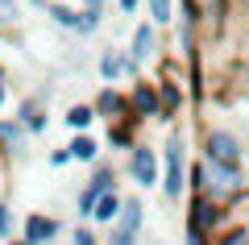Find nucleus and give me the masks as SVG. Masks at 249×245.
Returning <instances> with one entry per match:
<instances>
[{
    "label": "nucleus",
    "instance_id": "f257e3e1",
    "mask_svg": "<svg viewBox=\"0 0 249 245\" xmlns=\"http://www.w3.org/2000/svg\"><path fill=\"white\" fill-rule=\"evenodd\" d=\"M191 195H204V200L220 204V208H232L241 195H249L245 162H241V167H224V162L196 158V162H191Z\"/></svg>",
    "mask_w": 249,
    "mask_h": 245
},
{
    "label": "nucleus",
    "instance_id": "f03ea898",
    "mask_svg": "<svg viewBox=\"0 0 249 245\" xmlns=\"http://www.w3.org/2000/svg\"><path fill=\"white\" fill-rule=\"evenodd\" d=\"M191 150H187V133L170 129L166 141H162V195L170 204H178L183 195H191Z\"/></svg>",
    "mask_w": 249,
    "mask_h": 245
},
{
    "label": "nucleus",
    "instance_id": "7ed1b4c3",
    "mask_svg": "<svg viewBox=\"0 0 249 245\" xmlns=\"http://www.w3.org/2000/svg\"><path fill=\"white\" fill-rule=\"evenodd\" d=\"M199 158L224 162V167H241V162H245V141H241V133L229 129V125H212V129H204V137H199Z\"/></svg>",
    "mask_w": 249,
    "mask_h": 245
},
{
    "label": "nucleus",
    "instance_id": "20e7f679",
    "mask_svg": "<svg viewBox=\"0 0 249 245\" xmlns=\"http://www.w3.org/2000/svg\"><path fill=\"white\" fill-rule=\"evenodd\" d=\"M124 175H129L133 187H142V191L158 187L162 183V154L154 146H145V141H137V146L124 154Z\"/></svg>",
    "mask_w": 249,
    "mask_h": 245
},
{
    "label": "nucleus",
    "instance_id": "39448f33",
    "mask_svg": "<svg viewBox=\"0 0 249 245\" xmlns=\"http://www.w3.org/2000/svg\"><path fill=\"white\" fill-rule=\"evenodd\" d=\"M191 4L199 17V29H204V42H216V38L229 34V21H232V4L229 0H183Z\"/></svg>",
    "mask_w": 249,
    "mask_h": 245
},
{
    "label": "nucleus",
    "instance_id": "423d86ee",
    "mask_svg": "<svg viewBox=\"0 0 249 245\" xmlns=\"http://www.w3.org/2000/svg\"><path fill=\"white\" fill-rule=\"evenodd\" d=\"M187 225H196L199 233H208V237L216 241V237H220L232 220H229V208L204 200V195H191V204H187Z\"/></svg>",
    "mask_w": 249,
    "mask_h": 245
},
{
    "label": "nucleus",
    "instance_id": "0eeeda50",
    "mask_svg": "<svg viewBox=\"0 0 249 245\" xmlns=\"http://www.w3.org/2000/svg\"><path fill=\"white\" fill-rule=\"evenodd\" d=\"M129 121H162V100H158V83L154 79H137L129 83Z\"/></svg>",
    "mask_w": 249,
    "mask_h": 245
},
{
    "label": "nucleus",
    "instance_id": "6e6552de",
    "mask_svg": "<svg viewBox=\"0 0 249 245\" xmlns=\"http://www.w3.org/2000/svg\"><path fill=\"white\" fill-rule=\"evenodd\" d=\"M129 54H133L142 67L162 62V58H166V54H162V29L154 25V21H142V25L133 29V38H129Z\"/></svg>",
    "mask_w": 249,
    "mask_h": 245
},
{
    "label": "nucleus",
    "instance_id": "1a4fd4ad",
    "mask_svg": "<svg viewBox=\"0 0 249 245\" xmlns=\"http://www.w3.org/2000/svg\"><path fill=\"white\" fill-rule=\"evenodd\" d=\"M21 237L34 245H54L62 237V220L50 212H29V216H21Z\"/></svg>",
    "mask_w": 249,
    "mask_h": 245
},
{
    "label": "nucleus",
    "instance_id": "9d476101",
    "mask_svg": "<svg viewBox=\"0 0 249 245\" xmlns=\"http://www.w3.org/2000/svg\"><path fill=\"white\" fill-rule=\"evenodd\" d=\"M96 116L100 121H108V125H116V121H129V92H121V88H112V83H104V88L96 92Z\"/></svg>",
    "mask_w": 249,
    "mask_h": 245
},
{
    "label": "nucleus",
    "instance_id": "9b49d317",
    "mask_svg": "<svg viewBox=\"0 0 249 245\" xmlns=\"http://www.w3.org/2000/svg\"><path fill=\"white\" fill-rule=\"evenodd\" d=\"M17 121L21 129L29 133V137H37V133H46V125H50V113H46V100L42 96H25L17 108Z\"/></svg>",
    "mask_w": 249,
    "mask_h": 245
},
{
    "label": "nucleus",
    "instance_id": "f8f14e48",
    "mask_svg": "<svg viewBox=\"0 0 249 245\" xmlns=\"http://www.w3.org/2000/svg\"><path fill=\"white\" fill-rule=\"evenodd\" d=\"M83 191H91L96 200H100V195H108V191H121V170H116L108 158H100L96 167H91L88 183H83Z\"/></svg>",
    "mask_w": 249,
    "mask_h": 245
},
{
    "label": "nucleus",
    "instance_id": "ddd939ff",
    "mask_svg": "<svg viewBox=\"0 0 249 245\" xmlns=\"http://www.w3.org/2000/svg\"><path fill=\"white\" fill-rule=\"evenodd\" d=\"M112 228L142 237V228H145V204H142V195H137V191L124 195V208H121V216H116V225H112Z\"/></svg>",
    "mask_w": 249,
    "mask_h": 245
},
{
    "label": "nucleus",
    "instance_id": "4468645a",
    "mask_svg": "<svg viewBox=\"0 0 249 245\" xmlns=\"http://www.w3.org/2000/svg\"><path fill=\"white\" fill-rule=\"evenodd\" d=\"M96 75H100V83H112V88L124 79V50H121V46H104V50H100Z\"/></svg>",
    "mask_w": 249,
    "mask_h": 245
},
{
    "label": "nucleus",
    "instance_id": "2eb2a0df",
    "mask_svg": "<svg viewBox=\"0 0 249 245\" xmlns=\"http://www.w3.org/2000/svg\"><path fill=\"white\" fill-rule=\"evenodd\" d=\"M25 141H29V133L21 129L17 116H0V154H4V158H17L21 150H25Z\"/></svg>",
    "mask_w": 249,
    "mask_h": 245
},
{
    "label": "nucleus",
    "instance_id": "dca6fc26",
    "mask_svg": "<svg viewBox=\"0 0 249 245\" xmlns=\"http://www.w3.org/2000/svg\"><path fill=\"white\" fill-rule=\"evenodd\" d=\"M67 150H71V158L83 162V167H96L100 158H104V146L96 141V133H75V137L67 141Z\"/></svg>",
    "mask_w": 249,
    "mask_h": 245
},
{
    "label": "nucleus",
    "instance_id": "f3484780",
    "mask_svg": "<svg viewBox=\"0 0 249 245\" xmlns=\"http://www.w3.org/2000/svg\"><path fill=\"white\" fill-rule=\"evenodd\" d=\"M46 17H50V21H54L58 29H67V34H79V25H83V9H75V4H67V0H54Z\"/></svg>",
    "mask_w": 249,
    "mask_h": 245
},
{
    "label": "nucleus",
    "instance_id": "a211bd4d",
    "mask_svg": "<svg viewBox=\"0 0 249 245\" xmlns=\"http://www.w3.org/2000/svg\"><path fill=\"white\" fill-rule=\"evenodd\" d=\"M62 121L71 125L75 133H91V125H96L100 116H96V104H91V100H83V104H71V108H67V113H62Z\"/></svg>",
    "mask_w": 249,
    "mask_h": 245
},
{
    "label": "nucleus",
    "instance_id": "6ab92c4d",
    "mask_svg": "<svg viewBox=\"0 0 249 245\" xmlns=\"http://www.w3.org/2000/svg\"><path fill=\"white\" fill-rule=\"evenodd\" d=\"M121 208H124V195L121 191H108V195H100L96 200V225H104V228H112L116 225V216H121Z\"/></svg>",
    "mask_w": 249,
    "mask_h": 245
},
{
    "label": "nucleus",
    "instance_id": "aec40b11",
    "mask_svg": "<svg viewBox=\"0 0 249 245\" xmlns=\"http://www.w3.org/2000/svg\"><path fill=\"white\" fill-rule=\"evenodd\" d=\"M108 146L129 154V150L137 146V121H116V125H108Z\"/></svg>",
    "mask_w": 249,
    "mask_h": 245
},
{
    "label": "nucleus",
    "instance_id": "412c9836",
    "mask_svg": "<svg viewBox=\"0 0 249 245\" xmlns=\"http://www.w3.org/2000/svg\"><path fill=\"white\" fill-rule=\"evenodd\" d=\"M145 13H150V21L166 34V29L175 25V13L178 9H175V0H145Z\"/></svg>",
    "mask_w": 249,
    "mask_h": 245
},
{
    "label": "nucleus",
    "instance_id": "4be33fe9",
    "mask_svg": "<svg viewBox=\"0 0 249 245\" xmlns=\"http://www.w3.org/2000/svg\"><path fill=\"white\" fill-rule=\"evenodd\" d=\"M17 21H21V4L17 0H0V38H13Z\"/></svg>",
    "mask_w": 249,
    "mask_h": 245
},
{
    "label": "nucleus",
    "instance_id": "5701e85b",
    "mask_svg": "<svg viewBox=\"0 0 249 245\" xmlns=\"http://www.w3.org/2000/svg\"><path fill=\"white\" fill-rule=\"evenodd\" d=\"M13 237H17V216H13L9 200H0V245L13 241Z\"/></svg>",
    "mask_w": 249,
    "mask_h": 245
},
{
    "label": "nucleus",
    "instance_id": "b1692460",
    "mask_svg": "<svg viewBox=\"0 0 249 245\" xmlns=\"http://www.w3.org/2000/svg\"><path fill=\"white\" fill-rule=\"evenodd\" d=\"M212 245H249V225H229Z\"/></svg>",
    "mask_w": 249,
    "mask_h": 245
},
{
    "label": "nucleus",
    "instance_id": "393cba45",
    "mask_svg": "<svg viewBox=\"0 0 249 245\" xmlns=\"http://www.w3.org/2000/svg\"><path fill=\"white\" fill-rule=\"evenodd\" d=\"M71 245H104V241L96 237V228H91V225H83V220H79V225L71 228Z\"/></svg>",
    "mask_w": 249,
    "mask_h": 245
},
{
    "label": "nucleus",
    "instance_id": "a878e982",
    "mask_svg": "<svg viewBox=\"0 0 249 245\" xmlns=\"http://www.w3.org/2000/svg\"><path fill=\"white\" fill-rule=\"evenodd\" d=\"M75 212H79L83 225H91V216H96V195H91V191H79V200H75Z\"/></svg>",
    "mask_w": 249,
    "mask_h": 245
},
{
    "label": "nucleus",
    "instance_id": "bb28decb",
    "mask_svg": "<svg viewBox=\"0 0 249 245\" xmlns=\"http://www.w3.org/2000/svg\"><path fill=\"white\" fill-rule=\"evenodd\" d=\"M104 245H142V237H133V233H121V228H108Z\"/></svg>",
    "mask_w": 249,
    "mask_h": 245
},
{
    "label": "nucleus",
    "instance_id": "cd10ccee",
    "mask_svg": "<svg viewBox=\"0 0 249 245\" xmlns=\"http://www.w3.org/2000/svg\"><path fill=\"white\" fill-rule=\"evenodd\" d=\"M46 162H50V167H71L75 158H71V150H67V146H58V150H50V154H46Z\"/></svg>",
    "mask_w": 249,
    "mask_h": 245
},
{
    "label": "nucleus",
    "instance_id": "c85d7f7f",
    "mask_svg": "<svg viewBox=\"0 0 249 245\" xmlns=\"http://www.w3.org/2000/svg\"><path fill=\"white\" fill-rule=\"evenodd\" d=\"M145 0H116V9H121V17H133L137 9H142Z\"/></svg>",
    "mask_w": 249,
    "mask_h": 245
},
{
    "label": "nucleus",
    "instance_id": "c756f323",
    "mask_svg": "<svg viewBox=\"0 0 249 245\" xmlns=\"http://www.w3.org/2000/svg\"><path fill=\"white\" fill-rule=\"evenodd\" d=\"M9 104V75H4V67H0V108Z\"/></svg>",
    "mask_w": 249,
    "mask_h": 245
},
{
    "label": "nucleus",
    "instance_id": "7c9ffc66",
    "mask_svg": "<svg viewBox=\"0 0 249 245\" xmlns=\"http://www.w3.org/2000/svg\"><path fill=\"white\" fill-rule=\"evenodd\" d=\"M50 4L54 0H29V9H42V13H50Z\"/></svg>",
    "mask_w": 249,
    "mask_h": 245
},
{
    "label": "nucleus",
    "instance_id": "2f4dec72",
    "mask_svg": "<svg viewBox=\"0 0 249 245\" xmlns=\"http://www.w3.org/2000/svg\"><path fill=\"white\" fill-rule=\"evenodd\" d=\"M4 245H34V241H25V237H13V241H4Z\"/></svg>",
    "mask_w": 249,
    "mask_h": 245
}]
</instances>
